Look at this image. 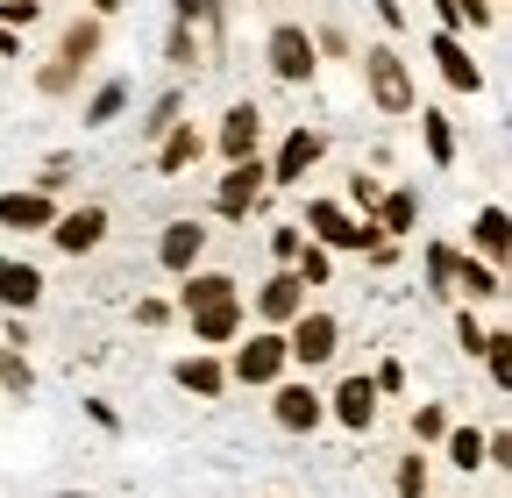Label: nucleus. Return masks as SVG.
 <instances>
[{"label":"nucleus","instance_id":"nucleus-1","mask_svg":"<svg viewBox=\"0 0 512 498\" xmlns=\"http://www.w3.org/2000/svg\"><path fill=\"white\" fill-rule=\"evenodd\" d=\"M100 50H107V22L72 15V22L57 29V57H50V65H36V93H43V100H64V93L79 86V72L93 65Z\"/></svg>","mask_w":512,"mask_h":498},{"label":"nucleus","instance_id":"nucleus-2","mask_svg":"<svg viewBox=\"0 0 512 498\" xmlns=\"http://www.w3.org/2000/svg\"><path fill=\"white\" fill-rule=\"evenodd\" d=\"M356 65H363V93L377 100V114H413V107H420L413 65H406V57H399L392 43H370V50L356 57Z\"/></svg>","mask_w":512,"mask_h":498},{"label":"nucleus","instance_id":"nucleus-3","mask_svg":"<svg viewBox=\"0 0 512 498\" xmlns=\"http://www.w3.org/2000/svg\"><path fill=\"white\" fill-rule=\"evenodd\" d=\"M299 235H306L313 249H328V257H342V249H363V257H370V242H384V235H377V221H356L342 200H306Z\"/></svg>","mask_w":512,"mask_h":498},{"label":"nucleus","instance_id":"nucleus-4","mask_svg":"<svg viewBox=\"0 0 512 498\" xmlns=\"http://www.w3.org/2000/svg\"><path fill=\"white\" fill-rule=\"evenodd\" d=\"M264 193H271V164H264V157H242V164H228L221 185H214V214H221V221H249L256 207H264Z\"/></svg>","mask_w":512,"mask_h":498},{"label":"nucleus","instance_id":"nucleus-5","mask_svg":"<svg viewBox=\"0 0 512 498\" xmlns=\"http://www.w3.org/2000/svg\"><path fill=\"white\" fill-rule=\"evenodd\" d=\"M285 335L278 328H256L249 342H235V363H228V385H285Z\"/></svg>","mask_w":512,"mask_h":498},{"label":"nucleus","instance_id":"nucleus-6","mask_svg":"<svg viewBox=\"0 0 512 498\" xmlns=\"http://www.w3.org/2000/svg\"><path fill=\"white\" fill-rule=\"evenodd\" d=\"M335 349H342V321H335V314H320V306H306V314L285 328V363H299V370L335 363Z\"/></svg>","mask_w":512,"mask_h":498},{"label":"nucleus","instance_id":"nucleus-7","mask_svg":"<svg viewBox=\"0 0 512 498\" xmlns=\"http://www.w3.org/2000/svg\"><path fill=\"white\" fill-rule=\"evenodd\" d=\"M264 57H271V72H278L285 86H306V79L320 72V57H313V29H306V22H278V29L264 36Z\"/></svg>","mask_w":512,"mask_h":498},{"label":"nucleus","instance_id":"nucleus-8","mask_svg":"<svg viewBox=\"0 0 512 498\" xmlns=\"http://www.w3.org/2000/svg\"><path fill=\"white\" fill-rule=\"evenodd\" d=\"M427 57H434V72H441V86H448V93H463V100H477V93H484V65L470 57V43H463V36L434 29V36H427Z\"/></svg>","mask_w":512,"mask_h":498},{"label":"nucleus","instance_id":"nucleus-9","mask_svg":"<svg viewBox=\"0 0 512 498\" xmlns=\"http://www.w3.org/2000/svg\"><path fill=\"white\" fill-rule=\"evenodd\" d=\"M207 221H192V214H178V221H164V235H157V264L171 271V278H185V271H200V257H207Z\"/></svg>","mask_w":512,"mask_h":498},{"label":"nucleus","instance_id":"nucleus-10","mask_svg":"<svg viewBox=\"0 0 512 498\" xmlns=\"http://www.w3.org/2000/svg\"><path fill=\"white\" fill-rule=\"evenodd\" d=\"M207 150H221L228 164L256 157V150H264V107H256V100H235V107L221 114V129H214V143H207Z\"/></svg>","mask_w":512,"mask_h":498},{"label":"nucleus","instance_id":"nucleus-11","mask_svg":"<svg viewBox=\"0 0 512 498\" xmlns=\"http://www.w3.org/2000/svg\"><path fill=\"white\" fill-rule=\"evenodd\" d=\"M50 242L64 249V257H93V249L107 242V207H57Z\"/></svg>","mask_w":512,"mask_h":498},{"label":"nucleus","instance_id":"nucleus-12","mask_svg":"<svg viewBox=\"0 0 512 498\" xmlns=\"http://www.w3.org/2000/svg\"><path fill=\"white\" fill-rule=\"evenodd\" d=\"M328 157V136L320 129H285L278 157H271V185H306V171Z\"/></svg>","mask_w":512,"mask_h":498},{"label":"nucleus","instance_id":"nucleus-13","mask_svg":"<svg viewBox=\"0 0 512 498\" xmlns=\"http://www.w3.org/2000/svg\"><path fill=\"white\" fill-rule=\"evenodd\" d=\"M36 306H43V271L29 257H0V314L29 321Z\"/></svg>","mask_w":512,"mask_h":498},{"label":"nucleus","instance_id":"nucleus-14","mask_svg":"<svg viewBox=\"0 0 512 498\" xmlns=\"http://www.w3.org/2000/svg\"><path fill=\"white\" fill-rule=\"evenodd\" d=\"M256 314H264V328H278V335H285V328L306 314V285H299L292 271H271L264 285H256Z\"/></svg>","mask_w":512,"mask_h":498},{"label":"nucleus","instance_id":"nucleus-15","mask_svg":"<svg viewBox=\"0 0 512 498\" xmlns=\"http://www.w3.org/2000/svg\"><path fill=\"white\" fill-rule=\"evenodd\" d=\"M328 420H342L349 434H363L377 420V385H370V370H349V378L328 392Z\"/></svg>","mask_w":512,"mask_h":498},{"label":"nucleus","instance_id":"nucleus-16","mask_svg":"<svg viewBox=\"0 0 512 498\" xmlns=\"http://www.w3.org/2000/svg\"><path fill=\"white\" fill-rule=\"evenodd\" d=\"M271 420L285 434H313L320 420H328V399H320L313 385H271Z\"/></svg>","mask_w":512,"mask_h":498},{"label":"nucleus","instance_id":"nucleus-17","mask_svg":"<svg viewBox=\"0 0 512 498\" xmlns=\"http://www.w3.org/2000/svg\"><path fill=\"white\" fill-rule=\"evenodd\" d=\"M242 299V285L228 278V271H185V285H178V314L192 321V314H207V306H235Z\"/></svg>","mask_w":512,"mask_h":498},{"label":"nucleus","instance_id":"nucleus-18","mask_svg":"<svg viewBox=\"0 0 512 498\" xmlns=\"http://www.w3.org/2000/svg\"><path fill=\"white\" fill-rule=\"evenodd\" d=\"M171 378H178V392H192V399H221V392H228V363L207 356V349H192V356L171 363Z\"/></svg>","mask_w":512,"mask_h":498},{"label":"nucleus","instance_id":"nucleus-19","mask_svg":"<svg viewBox=\"0 0 512 498\" xmlns=\"http://www.w3.org/2000/svg\"><path fill=\"white\" fill-rule=\"evenodd\" d=\"M171 22L178 29H200V43H207V57L228 43V0H171Z\"/></svg>","mask_w":512,"mask_h":498},{"label":"nucleus","instance_id":"nucleus-20","mask_svg":"<svg viewBox=\"0 0 512 498\" xmlns=\"http://www.w3.org/2000/svg\"><path fill=\"white\" fill-rule=\"evenodd\" d=\"M505 242H512V214H505L498 200H491V207H477V221H470V257L505 271Z\"/></svg>","mask_w":512,"mask_h":498},{"label":"nucleus","instance_id":"nucleus-21","mask_svg":"<svg viewBox=\"0 0 512 498\" xmlns=\"http://www.w3.org/2000/svg\"><path fill=\"white\" fill-rule=\"evenodd\" d=\"M242 321H249V306L235 299V306H207V314H192L185 328H192V342H200V349L214 356V349H228V342H242Z\"/></svg>","mask_w":512,"mask_h":498},{"label":"nucleus","instance_id":"nucleus-22","mask_svg":"<svg viewBox=\"0 0 512 498\" xmlns=\"http://www.w3.org/2000/svg\"><path fill=\"white\" fill-rule=\"evenodd\" d=\"M456 299H470V314L477 306H498L505 299V271L498 264H477V257H456V285H448Z\"/></svg>","mask_w":512,"mask_h":498},{"label":"nucleus","instance_id":"nucleus-23","mask_svg":"<svg viewBox=\"0 0 512 498\" xmlns=\"http://www.w3.org/2000/svg\"><path fill=\"white\" fill-rule=\"evenodd\" d=\"M50 221H57V200H43V193H0V228H22V235H50Z\"/></svg>","mask_w":512,"mask_h":498},{"label":"nucleus","instance_id":"nucleus-24","mask_svg":"<svg viewBox=\"0 0 512 498\" xmlns=\"http://www.w3.org/2000/svg\"><path fill=\"white\" fill-rule=\"evenodd\" d=\"M200 157H207V136L192 129V121H178V129L157 143V178H185V171L200 164Z\"/></svg>","mask_w":512,"mask_h":498},{"label":"nucleus","instance_id":"nucleus-25","mask_svg":"<svg viewBox=\"0 0 512 498\" xmlns=\"http://www.w3.org/2000/svg\"><path fill=\"white\" fill-rule=\"evenodd\" d=\"M370 221H377V235H384V242L413 235V221H420V193H413V185H392V193L377 200V214H370Z\"/></svg>","mask_w":512,"mask_h":498},{"label":"nucleus","instance_id":"nucleus-26","mask_svg":"<svg viewBox=\"0 0 512 498\" xmlns=\"http://www.w3.org/2000/svg\"><path fill=\"white\" fill-rule=\"evenodd\" d=\"M413 114H420L427 164H434V171H448V164H456V129H448V114H441V107H413Z\"/></svg>","mask_w":512,"mask_h":498},{"label":"nucleus","instance_id":"nucleus-27","mask_svg":"<svg viewBox=\"0 0 512 498\" xmlns=\"http://www.w3.org/2000/svg\"><path fill=\"white\" fill-rule=\"evenodd\" d=\"M434 22H441L448 36H463V29H491L498 8H491V0H434Z\"/></svg>","mask_w":512,"mask_h":498},{"label":"nucleus","instance_id":"nucleus-28","mask_svg":"<svg viewBox=\"0 0 512 498\" xmlns=\"http://www.w3.org/2000/svg\"><path fill=\"white\" fill-rule=\"evenodd\" d=\"M128 114V79H107V86H93V100H86V129H107V121H121Z\"/></svg>","mask_w":512,"mask_h":498},{"label":"nucleus","instance_id":"nucleus-29","mask_svg":"<svg viewBox=\"0 0 512 498\" xmlns=\"http://www.w3.org/2000/svg\"><path fill=\"white\" fill-rule=\"evenodd\" d=\"M441 449H448V463H456V470H484V434H477V427H448Z\"/></svg>","mask_w":512,"mask_h":498},{"label":"nucleus","instance_id":"nucleus-30","mask_svg":"<svg viewBox=\"0 0 512 498\" xmlns=\"http://www.w3.org/2000/svg\"><path fill=\"white\" fill-rule=\"evenodd\" d=\"M0 392H8V399H29L36 392V363L22 349H0Z\"/></svg>","mask_w":512,"mask_h":498},{"label":"nucleus","instance_id":"nucleus-31","mask_svg":"<svg viewBox=\"0 0 512 498\" xmlns=\"http://www.w3.org/2000/svg\"><path fill=\"white\" fill-rule=\"evenodd\" d=\"M178 121H185V93H157V107L143 114V136H150V143H164Z\"/></svg>","mask_w":512,"mask_h":498},{"label":"nucleus","instance_id":"nucleus-32","mask_svg":"<svg viewBox=\"0 0 512 498\" xmlns=\"http://www.w3.org/2000/svg\"><path fill=\"white\" fill-rule=\"evenodd\" d=\"M292 278H299V285H335V257H328V249H313V242H306L299 257H292Z\"/></svg>","mask_w":512,"mask_h":498},{"label":"nucleus","instance_id":"nucleus-33","mask_svg":"<svg viewBox=\"0 0 512 498\" xmlns=\"http://www.w3.org/2000/svg\"><path fill=\"white\" fill-rule=\"evenodd\" d=\"M456 257H463V249L427 242V292H448V285H456Z\"/></svg>","mask_w":512,"mask_h":498},{"label":"nucleus","instance_id":"nucleus-34","mask_svg":"<svg viewBox=\"0 0 512 498\" xmlns=\"http://www.w3.org/2000/svg\"><path fill=\"white\" fill-rule=\"evenodd\" d=\"M456 349H463V356H477V363H484V349H491V328H477V314H470V306L456 314Z\"/></svg>","mask_w":512,"mask_h":498},{"label":"nucleus","instance_id":"nucleus-35","mask_svg":"<svg viewBox=\"0 0 512 498\" xmlns=\"http://www.w3.org/2000/svg\"><path fill=\"white\" fill-rule=\"evenodd\" d=\"M448 427H456V420H448V406H434V399H427V406H413V434H420V442H441Z\"/></svg>","mask_w":512,"mask_h":498},{"label":"nucleus","instance_id":"nucleus-36","mask_svg":"<svg viewBox=\"0 0 512 498\" xmlns=\"http://www.w3.org/2000/svg\"><path fill=\"white\" fill-rule=\"evenodd\" d=\"M399 498H427V456H399Z\"/></svg>","mask_w":512,"mask_h":498},{"label":"nucleus","instance_id":"nucleus-37","mask_svg":"<svg viewBox=\"0 0 512 498\" xmlns=\"http://www.w3.org/2000/svg\"><path fill=\"white\" fill-rule=\"evenodd\" d=\"M299 249H306V235H299V221H278V228H271V257H278V264L292 271V257H299Z\"/></svg>","mask_w":512,"mask_h":498},{"label":"nucleus","instance_id":"nucleus-38","mask_svg":"<svg viewBox=\"0 0 512 498\" xmlns=\"http://www.w3.org/2000/svg\"><path fill=\"white\" fill-rule=\"evenodd\" d=\"M313 57H356V43H349V29H313Z\"/></svg>","mask_w":512,"mask_h":498},{"label":"nucleus","instance_id":"nucleus-39","mask_svg":"<svg viewBox=\"0 0 512 498\" xmlns=\"http://www.w3.org/2000/svg\"><path fill=\"white\" fill-rule=\"evenodd\" d=\"M370 385H377V399H384V392L399 399V392H406V363H399V356H384V363L370 370Z\"/></svg>","mask_w":512,"mask_h":498},{"label":"nucleus","instance_id":"nucleus-40","mask_svg":"<svg viewBox=\"0 0 512 498\" xmlns=\"http://www.w3.org/2000/svg\"><path fill=\"white\" fill-rule=\"evenodd\" d=\"M36 15H43V0H0V29H15V36H22Z\"/></svg>","mask_w":512,"mask_h":498},{"label":"nucleus","instance_id":"nucleus-41","mask_svg":"<svg viewBox=\"0 0 512 498\" xmlns=\"http://www.w3.org/2000/svg\"><path fill=\"white\" fill-rule=\"evenodd\" d=\"M164 57H171V65H192V57H200V36L171 22V36H164Z\"/></svg>","mask_w":512,"mask_h":498},{"label":"nucleus","instance_id":"nucleus-42","mask_svg":"<svg viewBox=\"0 0 512 498\" xmlns=\"http://www.w3.org/2000/svg\"><path fill=\"white\" fill-rule=\"evenodd\" d=\"M349 200H356V207H363V221H370V214H377V200H384V185H377L370 171H356V178H349Z\"/></svg>","mask_w":512,"mask_h":498},{"label":"nucleus","instance_id":"nucleus-43","mask_svg":"<svg viewBox=\"0 0 512 498\" xmlns=\"http://www.w3.org/2000/svg\"><path fill=\"white\" fill-rule=\"evenodd\" d=\"M64 171H72V157H50V164L36 171V185H29V193H43V200H57V185H64Z\"/></svg>","mask_w":512,"mask_h":498},{"label":"nucleus","instance_id":"nucleus-44","mask_svg":"<svg viewBox=\"0 0 512 498\" xmlns=\"http://www.w3.org/2000/svg\"><path fill=\"white\" fill-rule=\"evenodd\" d=\"M136 321H143V328H164L171 306H164V299H136Z\"/></svg>","mask_w":512,"mask_h":498},{"label":"nucleus","instance_id":"nucleus-45","mask_svg":"<svg viewBox=\"0 0 512 498\" xmlns=\"http://www.w3.org/2000/svg\"><path fill=\"white\" fill-rule=\"evenodd\" d=\"M370 8H377L384 29H406V0H370Z\"/></svg>","mask_w":512,"mask_h":498},{"label":"nucleus","instance_id":"nucleus-46","mask_svg":"<svg viewBox=\"0 0 512 498\" xmlns=\"http://www.w3.org/2000/svg\"><path fill=\"white\" fill-rule=\"evenodd\" d=\"M86 413H93V427H107V434L121 427V413H114V406H100V399H86Z\"/></svg>","mask_w":512,"mask_h":498},{"label":"nucleus","instance_id":"nucleus-47","mask_svg":"<svg viewBox=\"0 0 512 498\" xmlns=\"http://www.w3.org/2000/svg\"><path fill=\"white\" fill-rule=\"evenodd\" d=\"M121 8H128V0H86V15H93V22H107V15H121Z\"/></svg>","mask_w":512,"mask_h":498},{"label":"nucleus","instance_id":"nucleus-48","mask_svg":"<svg viewBox=\"0 0 512 498\" xmlns=\"http://www.w3.org/2000/svg\"><path fill=\"white\" fill-rule=\"evenodd\" d=\"M0 57H22V36L15 29H0Z\"/></svg>","mask_w":512,"mask_h":498},{"label":"nucleus","instance_id":"nucleus-49","mask_svg":"<svg viewBox=\"0 0 512 498\" xmlns=\"http://www.w3.org/2000/svg\"><path fill=\"white\" fill-rule=\"evenodd\" d=\"M57 498H100V491H57Z\"/></svg>","mask_w":512,"mask_h":498}]
</instances>
